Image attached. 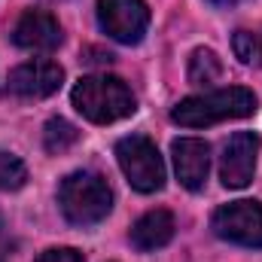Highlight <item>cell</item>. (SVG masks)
<instances>
[{
    "label": "cell",
    "instance_id": "cell-1",
    "mask_svg": "<svg viewBox=\"0 0 262 262\" xmlns=\"http://www.w3.org/2000/svg\"><path fill=\"white\" fill-rule=\"evenodd\" d=\"M253 110H256V95L244 85H229V89H216V92L180 101L171 116L183 128H204L226 119H244Z\"/></svg>",
    "mask_w": 262,
    "mask_h": 262
},
{
    "label": "cell",
    "instance_id": "cell-2",
    "mask_svg": "<svg viewBox=\"0 0 262 262\" xmlns=\"http://www.w3.org/2000/svg\"><path fill=\"white\" fill-rule=\"evenodd\" d=\"M73 107L98 125L125 119L134 113V95L119 76H82L73 85Z\"/></svg>",
    "mask_w": 262,
    "mask_h": 262
},
{
    "label": "cell",
    "instance_id": "cell-3",
    "mask_svg": "<svg viewBox=\"0 0 262 262\" xmlns=\"http://www.w3.org/2000/svg\"><path fill=\"white\" fill-rule=\"evenodd\" d=\"M58 204H61V213L73 226H95L110 213L113 192L104 177L76 171V174L64 177V183L58 189Z\"/></svg>",
    "mask_w": 262,
    "mask_h": 262
},
{
    "label": "cell",
    "instance_id": "cell-4",
    "mask_svg": "<svg viewBox=\"0 0 262 262\" xmlns=\"http://www.w3.org/2000/svg\"><path fill=\"white\" fill-rule=\"evenodd\" d=\"M116 159H119L122 174L128 177V183L137 192H159L165 186V162L152 140L140 134L122 137L116 143Z\"/></svg>",
    "mask_w": 262,
    "mask_h": 262
},
{
    "label": "cell",
    "instance_id": "cell-5",
    "mask_svg": "<svg viewBox=\"0 0 262 262\" xmlns=\"http://www.w3.org/2000/svg\"><path fill=\"white\" fill-rule=\"evenodd\" d=\"M213 232L232 244H241V247H262V204L259 201H232V204H223L213 220H210Z\"/></svg>",
    "mask_w": 262,
    "mask_h": 262
},
{
    "label": "cell",
    "instance_id": "cell-6",
    "mask_svg": "<svg viewBox=\"0 0 262 262\" xmlns=\"http://www.w3.org/2000/svg\"><path fill=\"white\" fill-rule=\"evenodd\" d=\"M64 82V70L55 61L46 58H34L18 64L9 76H6V95L9 98H25V101H37V98H49L61 89Z\"/></svg>",
    "mask_w": 262,
    "mask_h": 262
},
{
    "label": "cell",
    "instance_id": "cell-7",
    "mask_svg": "<svg viewBox=\"0 0 262 262\" xmlns=\"http://www.w3.org/2000/svg\"><path fill=\"white\" fill-rule=\"evenodd\" d=\"M101 28L119 43H140L149 25V9L143 0H98Z\"/></svg>",
    "mask_w": 262,
    "mask_h": 262
},
{
    "label": "cell",
    "instance_id": "cell-8",
    "mask_svg": "<svg viewBox=\"0 0 262 262\" xmlns=\"http://www.w3.org/2000/svg\"><path fill=\"white\" fill-rule=\"evenodd\" d=\"M256 156H259V137L253 131H238L226 140L223 146V162H220V177L229 189H244L253 180L256 171Z\"/></svg>",
    "mask_w": 262,
    "mask_h": 262
},
{
    "label": "cell",
    "instance_id": "cell-9",
    "mask_svg": "<svg viewBox=\"0 0 262 262\" xmlns=\"http://www.w3.org/2000/svg\"><path fill=\"white\" fill-rule=\"evenodd\" d=\"M12 40H15V46H21L28 52H52L61 43V25L46 9H28L15 21Z\"/></svg>",
    "mask_w": 262,
    "mask_h": 262
},
{
    "label": "cell",
    "instance_id": "cell-10",
    "mask_svg": "<svg viewBox=\"0 0 262 262\" xmlns=\"http://www.w3.org/2000/svg\"><path fill=\"white\" fill-rule=\"evenodd\" d=\"M171 152H174L177 180L192 192L204 189L207 171H210V146L204 140H198V137H180V140H174Z\"/></svg>",
    "mask_w": 262,
    "mask_h": 262
},
{
    "label": "cell",
    "instance_id": "cell-11",
    "mask_svg": "<svg viewBox=\"0 0 262 262\" xmlns=\"http://www.w3.org/2000/svg\"><path fill=\"white\" fill-rule=\"evenodd\" d=\"M174 229H177V223L168 210H149L131 226V244L143 253L159 250L174 238Z\"/></svg>",
    "mask_w": 262,
    "mask_h": 262
},
{
    "label": "cell",
    "instance_id": "cell-12",
    "mask_svg": "<svg viewBox=\"0 0 262 262\" xmlns=\"http://www.w3.org/2000/svg\"><path fill=\"white\" fill-rule=\"evenodd\" d=\"M223 76V61L213 49H195L189 58V82L192 85H213Z\"/></svg>",
    "mask_w": 262,
    "mask_h": 262
},
{
    "label": "cell",
    "instance_id": "cell-13",
    "mask_svg": "<svg viewBox=\"0 0 262 262\" xmlns=\"http://www.w3.org/2000/svg\"><path fill=\"white\" fill-rule=\"evenodd\" d=\"M76 140H79V131L73 128L67 119H61V116H58V119H49L46 128H43V143H46V149L55 152V156L67 152Z\"/></svg>",
    "mask_w": 262,
    "mask_h": 262
},
{
    "label": "cell",
    "instance_id": "cell-14",
    "mask_svg": "<svg viewBox=\"0 0 262 262\" xmlns=\"http://www.w3.org/2000/svg\"><path fill=\"white\" fill-rule=\"evenodd\" d=\"M28 180V168L18 156L12 152H0V192H12L21 189Z\"/></svg>",
    "mask_w": 262,
    "mask_h": 262
},
{
    "label": "cell",
    "instance_id": "cell-15",
    "mask_svg": "<svg viewBox=\"0 0 262 262\" xmlns=\"http://www.w3.org/2000/svg\"><path fill=\"white\" fill-rule=\"evenodd\" d=\"M232 49L244 64H262V37L253 31H238L232 37Z\"/></svg>",
    "mask_w": 262,
    "mask_h": 262
},
{
    "label": "cell",
    "instance_id": "cell-16",
    "mask_svg": "<svg viewBox=\"0 0 262 262\" xmlns=\"http://www.w3.org/2000/svg\"><path fill=\"white\" fill-rule=\"evenodd\" d=\"M37 262H82V256L76 250H70V247H52V250L40 253Z\"/></svg>",
    "mask_w": 262,
    "mask_h": 262
},
{
    "label": "cell",
    "instance_id": "cell-17",
    "mask_svg": "<svg viewBox=\"0 0 262 262\" xmlns=\"http://www.w3.org/2000/svg\"><path fill=\"white\" fill-rule=\"evenodd\" d=\"M213 6H232V3H238V0H210Z\"/></svg>",
    "mask_w": 262,
    "mask_h": 262
},
{
    "label": "cell",
    "instance_id": "cell-18",
    "mask_svg": "<svg viewBox=\"0 0 262 262\" xmlns=\"http://www.w3.org/2000/svg\"><path fill=\"white\" fill-rule=\"evenodd\" d=\"M0 262H3V259H0Z\"/></svg>",
    "mask_w": 262,
    "mask_h": 262
}]
</instances>
